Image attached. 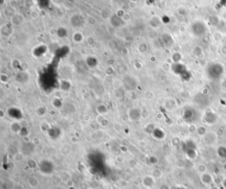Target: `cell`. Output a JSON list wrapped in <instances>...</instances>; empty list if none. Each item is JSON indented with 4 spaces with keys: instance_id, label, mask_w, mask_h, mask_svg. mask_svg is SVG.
Returning a JSON list of instances; mask_svg holds the SVG:
<instances>
[{
    "instance_id": "cell-5",
    "label": "cell",
    "mask_w": 226,
    "mask_h": 189,
    "mask_svg": "<svg viewBox=\"0 0 226 189\" xmlns=\"http://www.w3.org/2000/svg\"><path fill=\"white\" fill-rule=\"evenodd\" d=\"M23 158V155L22 154V153H17L15 154V157H14V160L15 161H20L21 160H22Z\"/></svg>"
},
{
    "instance_id": "cell-6",
    "label": "cell",
    "mask_w": 226,
    "mask_h": 189,
    "mask_svg": "<svg viewBox=\"0 0 226 189\" xmlns=\"http://www.w3.org/2000/svg\"><path fill=\"white\" fill-rule=\"evenodd\" d=\"M32 143H33L34 145L38 146V145H40L41 141V140L39 138V137H34L33 138V140H32Z\"/></svg>"
},
{
    "instance_id": "cell-3",
    "label": "cell",
    "mask_w": 226,
    "mask_h": 189,
    "mask_svg": "<svg viewBox=\"0 0 226 189\" xmlns=\"http://www.w3.org/2000/svg\"><path fill=\"white\" fill-rule=\"evenodd\" d=\"M200 181L205 186H210L212 182H214V178L211 174L206 172L200 175Z\"/></svg>"
},
{
    "instance_id": "cell-8",
    "label": "cell",
    "mask_w": 226,
    "mask_h": 189,
    "mask_svg": "<svg viewBox=\"0 0 226 189\" xmlns=\"http://www.w3.org/2000/svg\"><path fill=\"white\" fill-rule=\"evenodd\" d=\"M116 160H117L119 163H123V158L121 156H117V157H116Z\"/></svg>"
},
{
    "instance_id": "cell-10",
    "label": "cell",
    "mask_w": 226,
    "mask_h": 189,
    "mask_svg": "<svg viewBox=\"0 0 226 189\" xmlns=\"http://www.w3.org/2000/svg\"><path fill=\"white\" fill-rule=\"evenodd\" d=\"M223 168H224L225 171H226V163H225V165H223Z\"/></svg>"
},
{
    "instance_id": "cell-4",
    "label": "cell",
    "mask_w": 226,
    "mask_h": 189,
    "mask_svg": "<svg viewBox=\"0 0 226 189\" xmlns=\"http://www.w3.org/2000/svg\"><path fill=\"white\" fill-rule=\"evenodd\" d=\"M196 170H197L198 173L201 175L204 174V173H206L207 171V167L204 164H200L197 166L196 167Z\"/></svg>"
},
{
    "instance_id": "cell-1",
    "label": "cell",
    "mask_w": 226,
    "mask_h": 189,
    "mask_svg": "<svg viewBox=\"0 0 226 189\" xmlns=\"http://www.w3.org/2000/svg\"><path fill=\"white\" fill-rule=\"evenodd\" d=\"M223 67L218 63H212L207 68V74L212 80H216L220 77L223 73Z\"/></svg>"
},
{
    "instance_id": "cell-2",
    "label": "cell",
    "mask_w": 226,
    "mask_h": 189,
    "mask_svg": "<svg viewBox=\"0 0 226 189\" xmlns=\"http://www.w3.org/2000/svg\"><path fill=\"white\" fill-rule=\"evenodd\" d=\"M192 30L193 33L196 36H202L205 33L206 28L205 25L200 21H197L192 24Z\"/></svg>"
},
{
    "instance_id": "cell-9",
    "label": "cell",
    "mask_w": 226,
    "mask_h": 189,
    "mask_svg": "<svg viewBox=\"0 0 226 189\" xmlns=\"http://www.w3.org/2000/svg\"><path fill=\"white\" fill-rule=\"evenodd\" d=\"M209 189H219V188L218 187L217 185H214V186H211L210 188H209Z\"/></svg>"
},
{
    "instance_id": "cell-7",
    "label": "cell",
    "mask_w": 226,
    "mask_h": 189,
    "mask_svg": "<svg viewBox=\"0 0 226 189\" xmlns=\"http://www.w3.org/2000/svg\"><path fill=\"white\" fill-rule=\"evenodd\" d=\"M5 116H6V113H5L4 111H3L2 109L0 110V117H1L2 119H3V117H5Z\"/></svg>"
}]
</instances>
